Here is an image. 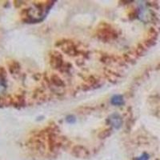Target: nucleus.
Wrapping results in <instances>:
<instances>
[{"label": "nucleus", "mask_w": 160, "mask_h": 160, "mask_svg": "<svg viewBox=\"0 0 160 160\" xmlns=\"http://www.w3.org/2000/svg\"><path fill=\"white\" fill-rule=\"evenodd\" d=\"M111 103L113 106L116 107H121L124 104L123 96L121 95H113L111 98Z\"/></svg>", "instance_id": "1a4fd4ad"}, {"label": "nucleus", "mask_w": 160, "mask_h": 160, "mask_svg": "<svg viewBox=\"0 0 160 160\" xmlns=\"http://www.w3.org/2000/svg\"><path fill=\"white\" fill-rule=\"evenodd\" d=\"M118 35L116 30L108 22H101L97 29V37L104 42L115 40L118 38Z\"/></svg>", "instance_id": "f257e3e1"}, {"label": "nucleus", "mask_w": 160, "mask_h": 160, "mask_svg": "<svg viewBox=\"0 0 160 160\" xmlns=\"http://www.w3.org/2000/svg\"><path fill=\"white\" fill-rule=\"evenodd\" d=\"M10 103L13 104L14 107H15V108H22V107H24L26 103L25 98L23 97V95H18L15 97H14V98H11Z\"/></svg>", "instance_id": "6e6552de"}, {"label": "nucleus", "mask_w": 160, "mask_h": 160, "mask_svg": "<svg viewBox=\"0 0 160 160\" xmlns=\"http://www.w3.org/2000/svg\"><path fill=\"white\" fill-rule=\"evenodd\" d=\"M115 59V56L110 55H108V54H103V55H102L101 58H100V61H101V62L105 64H111V63H113V62H116Z\"/></svg>", "instance_id": "9d476101"}, {"label": "nucleus", "mask_w": 160, "mask_h": 160, "mask_svg": "<svg viewBox=\"0 0 160 160\" xmlns=\"http://www.w3.org/2000/svg\"><path fill=\"white\" fill-rule=\"evenodd\" d=\"M56 44L57 46L59 47L60 49L62 50V52L67 54L69 56L76 57L79 55L80 53H82V51L78 49L76 44L71 40H60V41L57 42Z\"/></svg>", "instance_id": "f03ea898"}, {"label": "nucleus", "mask_w": 160, "mask_h": 160, "mask_svg": "<svg viewBox=\"0 0 160 160\" xmlns=\"http://www.w3.org/2000/svg\"><path fill=\"white\" fill-rule=\"evenodd\" d=\"M107 122L114 129L118 130L122 128V118L118 113H113L107 119Z\"/></svg>", "instance_id": "20e7f679"}, {"label": "nucleus", "mask_w": 160, "mask_h": 160, "mask_svg": "<svg viewBox=\"0 0 160 160\" xmlns=\"http://www.w3.org/2000/svg\"><path fill=\"white\" fill-rule=\"evenodd\" d=\"M111 134H112V128H107V129H104L102 131H100L98 133V136L100 139H104V138L111 136Z\"/></svg>", "instance_id": "9b49d317"}, {"label": "nucleus", "mask_w": 160, "mask_h": 160, "mask_svg": "<svg viewBox=\"0 0 160 160\" xmlns=\"http://www.w3.org/2000/svg\"><path fill=\"white\" fill-rule=\"evenodd\" d=\"M65 120L68 124H75L76 122V118H75V115H68V116L66 117Z\"/></svg>", "instance_id": "f8f14e48"}, {"label": "nucleus", "mask_w": 160, "mask_h": 160, "mask_svg": "<svg viewBox=\"0 0 160 160\" xmlns=\"http://www.w3.org/2000/svg\"><path fill=\"white\" fill-rule=\"evenodd\" d=\"M47 80L48 81L49 86L53 87L54 88H56V89L63 88L65 87L63 80L60 78L59 75H58L57 74H52L49 78L47 77Z\"/></svg>", "instance_id": "39448f33"}, {"label": "nucleus", "mask_w": 160, "mask_h": 160, "mask_svg": "<svg viewBox=\"0 0 160 160\" xmlns=\"http://www.w3.org/2000/svg\"><path fill=\"white\" fill-rule=\"evenodd\" d=\"M8 68H9V71L12 75H18L21 71V66L18 63L17 61H11L8 63Z\"/></svg>", "instance_id": "0eeeda50"}, {"label": "nucleus", "mask_w": 160, "mask_h": 160, "mask_svg": "<svg viewBox=\"0 0 160 160\" xmlns=\"http://www.w3.org/2000/svg\"><path fill=\"white\" fill-rule=\"evenodd\" d=\"M50 65L53 69L56 70V71H62L63 68L65 61H64L62 55L59 51H52L50 53Z\"/></svg>", "instance_id": "7ed1b4c3"}, {"label": "nucleus", "mask_w": 160, "mask_h": 160, "mask_svg": "<svg viewBox=\"0 0 160 160\" xmlns=\"http://www.w3.org/2000/svg\"><path fill=\"white\" fill-rule=\"evenodd\" d=\"M71 154L76 158H87L89 155V151L83 146L75 145L72 148Z\"/></svg>", "instance_id": "423d86ee"}, {"label": "nucleus", "mask_w": 160, "mask_h": 160, "mask_svg": "<svg viewBox=\"0 0 160 160\" xmlns=\"http://www.w3.org/2000/svg\"><path fill=\"white\" fill-rule=\"evenodd\" d=\"M149 155L147 154V153H143V154H142L140 156L136 157V158H134V160H149Z\"/></svg>", "instance_id": "ddd939ff"}]
</instances>
